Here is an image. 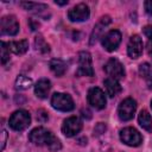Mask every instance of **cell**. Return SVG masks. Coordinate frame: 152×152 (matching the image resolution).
<instances>
[{"mask_svg":"<svg viewBox=\"0 0 152 152\" xmlns=\"http://www.w3.org/2000/svg\"><path fill=\"white\" fill-rule=\"evenodd\" d=\"M51 89V82L48 78H40L34 86V94L39 99H46Z\"/></svg>","mask_w":152,"mask_h":152,"instance_id":"cell-15","label":"cell"},{"mask_svg":"<svg viewBox=\"0 0 152 152\" xmlns=\"http://www.w3.org/2000/svg\"><path fill=\"white\" fill-rule=\"evenodd\" d=\"M104 131H106V125H104V124H102V122H100V124H97V126L94 128V134L99 135V134L103 133Z\"/></svg>","mask_w":152,"mask_h":152,"instance_id":"cell-24","label":"cell"},{"mask_svg":"<svg viewBox=\"0 0 152 152\" xmlns=\"http://www.w3.org/2000/svg\"><path fill=\"white\" fill-rule=\"evenodd\" d=\"M55 4H56V5H61V6H63V5H66V4H68V0H64V1L56 0V1H55Z\"/></svg>","mask_w":152,"mask_h":152,"instance_id":"cell-30","label":"cell"},{"mask_svg":"<svg viewBox=\"0 0 152 152\" xmlns=\"http://www.w3.org/2000/svg\"><path fill=\"white\" fill-rule=\"evenodd\" d=\"M34 48L40 53H46L50 51V45L45 42V39L42 36H37L34 38Z\"/></svg>","mask_w":152,"mask_h":152,"instance_id":"cell-22","label":"cell"},{"mask_svg":"<svg viewBox=\"0 0 152 152\" xmlns=\"http://www.w3.org/2000/svg\"><path fill=\"white\" fill-rule=\"evenodd\" d=\"M6 140H7V132H6V129H2L1 131V150L5 148Z\"/></svg>","mask_w":152,"mask_h":152,"instance_id":"cell-27","label":"cell"},{"mask_svg":"<svg viewBox=\"0 0 152 152\" xmlns=\"http://www.w3.org/2000/svg\"><path fill=\"white\" fill-rule=\"evenodd\" d=\"M31 124V115L27 110L25 109H19L15 110L8 120V125L12 129L21 132L24 129H26Z\"/></svg>","mask_w":152,"mask_h":152,"instance_id":"cell-2","label":"cell"},{"mask_svg":"<svg viewBox=\"0 0 152 152\" xmlns=\"http://www.w3.org/2000/svg\"><path fill=\"white\" fill-rule=\"evenodd\" d=\"M138 121L139 125L147 132H152V118L150 115V113L146 109L140 110L139 116H138Z\"/></svg>","mask_w":152,"mask_h":152,"instance_id":"cell-19","label":"cell"},{"mask_svg":"<svg viewBox=\"0 0 152 152\" xmlns=\"http://www.w3.org/2000/svg\"><path fill=\"white\" fill-rule=\"evenodd\" d=\"M51 106L61 112H70L75 108L72 97L64 93H55L51 97Z\"/></svg>","mask_w":152,"mask_h":152,"instance_id":"cell-3","label":"cell"},{"mask_svg":"<svg viewBox=\"0 0 152 152\" xmlns=\"http://www.w3.org/2000/svg\"><path fill=\"white\" fill-rule=\"evenodd\" d=\"M0 31L1 34L15 36L19 32V23L15 15H5L0 20Z\"/></svg>","mask_w":152,"mask_h":152,"instance_id":"cell-11","label":"cell"},{"mask_svg":"<svg viewBox=\"0 0 152 152\" xmlns=\"http://www.w3.org/2000/svg\"><path fill=\"white\" fill-rule=\"evenodd\" d=\"M110 17L109 15H103L100 20H99V23L94 26V30H93V32H91V34H90V45H93L96 40H97V38H100V36L102 34V32H103V30H104V27L108 25V24H110Z\"/></svg>","mask_w":152,"mask_h":152,"instance_id":"cell-14","label":"cell"},{"mask_svg":"<svg viewBox=\"0 0 152 152\" xmlns=\"http://www.w3.org/2000/svg\"><path fill=\"white\" fill-rule=\"evenodd\" d=\"M90 15V10L88 7V5L81 2L76 6H74L72 8L69 10L68 12V19L70 21H74V23H78V21H84V20H88Z\"/></svg>","mask_w":152,"mask_h":152,"instance_id":"cell-9","label":"cell"},{"mask_svg":"<svg viewBox=\"0 0 152 152\" xmlns=\"http://www.w3.org/2000/svg\"><path fill=\"white\" fill-rule=\"evenodd\" d=\"M50 69L56 76L61 77L66 71V64H65L64 61H62L59 58H53V59L50 61Z\"/></svg>","mask_w":152,"mask_h":152,"instance_id":"cell-18","label":"cell"},{"mask_svg":"<svg viewBox=\"0 0 152 152\" xmlns=\"http://www.w3.org/2000/svg\"><path fill=\"white\" fill-rule=\"evenodd\" d=\"M142 49H144V45H142V40H141L140 36L133 34L129 38L128 44H127V55L131 58L137 59V58H139L141 56Z\"/></svg>","mask_w":152,"mask_h":152,"instance_id":"cell-13","label":"cell"},{"mask_svg":"<svg viewBox=\"0 0 152 152\" xmlns=\"http://www.w3.org/2000/svg\"><path fill=\"white\" fill-rule=\"evenodd\" d=\"M139 74L146 81L148 88H152V65L150 63H141L139 66Z\"/></svg>","mask_w":152,"mask_h":152,"instance_id":"cell-20","label":"cell"},{"mask_svg":"<svg viewBox=\"0 0 152 152\" xmlns=\"http://www.w3.org/2000/svg\"><path fill=\"white\" fill-rule=\"evenodd\" d=\"M1 63L2 64H6L7 61H10V48H8V44L5 43V42H1Z\"/></svg>","mask_w":152,"mask_h":152,"instance_id":"cell-23","label":"cell"},{"mask_svg":"<svg viewBox=\"0 0 152 152\" xmlns=\"http://www.w3.org/2000/svg\"><path fill=\"white\" fill-rule=\"evenodd\" d=\"M76 76H94L91 55L88 51H81L78 53V69Z\"/></svg>","mask_w":152,"mask_h":152,"instance_id":"cell-5","label":"cell"},{"mask_svg":"<svg viewBox=\"0 0 152 152\" xmlns=\"http://www.w3.org/2000/svg\"><path fill=\"white\" fill-rule=\"evenodd\" d=\"M120 139L124 144L132 146V147L139 146L142 142L141 134L134 127H125L124 129H121L120 131Z\"/></svg>","mask_w":152,"mask_h":152,"instance_id":"cell-6","label":"cell"},{"mask_svg":"<svg viewBox=\"0 0 152 152\" xmlns=\"http://www.w3.org/2000/svg\"><path fill=\"white\" fill-rule=\"evenodd\" d=\"M87 100H88V103L96 109H103L106 107V102H107L104 93L102 91V89H100L97 87H93L88 90Z\"/></svg>","mask_w":152,"mask_h":152,"instance_id":"cell-7","label":"cell"},{"mask_svg":"<svg viewBox=\"0 0 152 152\" xmlns=\"http://www.w3.org/2000/svg\"><path fill=\"white\" fill-rule=\"evenodd\" d=\"M37 120H38V121H42V122L46 121V120H48V114H46L43 109L38 110V113H37Z\"/></svg>","mask_w":152,"mask_h":152,"instance_id":"cell-25","label":"cell"},{"mask_svg":"<svg viewBox=\"0 0 152 152\" xmlns=\"http://www.w3.org/2000/svg\"><path fill=\"white\" fill-rule=\"evenodd\" d=\"M102 46L104 48V50H107L108 52H113L115 51L120 43H121V33L118 30H112L109 32H107L103 37H102Z\"/></svg>","mask_w":152,"mask_h":152,"instance_id":"cell-10","label":"cell"},{"mask_svg":"<svg viewBox=\"0 0 152 152\" xmlns=\"http://www.w3.org/2000/svg\"><path fill=\"white\" fill-rule=\"evenodd\" d=\"M144 34L148 38V40H152V26H145L144 27Z\"/></svg>","mask_w":152,"mask_h":152,"instance_id":"cell-28","label":"cell"},{"mask_svg":"<svg viewBox=\"0 0 152 152\" xmlns=\"http://www.w3.org/2000/svg\"><path fill=\"white\" fill-rule=\"evenodd\" d=\"M28 139L31 142L38 146H46L50 151L56 152L62 148V144L57 137H55L50 131L44 127H36L33 128L30 134Z\"/></svg>","mask_w":152,"mask_h":152,"instance_id":"cell-1","label":"cell"},{"mask_svg":"<svg viewBox=\"0 0 152 152\" xmlns=\"http://www.w3.org/2000/svg\"><path fill=\"white\" fill-rule=\"evenodd\" d=\"M103 84H104V87H106V91H107V94L109 95V97H115V96H116L119 93H121V90H122V88H121L119 81H116V80H114V78H110V77L106 78L104 82H103Z\"/></svg>","mask_w":152,"mask_h":152,"instance_id":"cell-16","label":"cell"},{"mask_svg":"<svg viewBox=\"0 0 152 152\" xmlns=\"http://www.w3.org/2000/svg\"><path fill=\"white\" fill-rule=\"evenodd\" d=\"M104 71L110 78H114L116 81L122 80L125 77V68L121 64V62L116 58H110L104 65Z\"/></svg>","mask_w":152,"mask_h":152,"instance_id":"cell-8","label":"cell"},{"mask_svg":"<svg viewBox=\"0 0 152 152\" xmlns=\"http://www.w3.org/2000/svg\"><path fill=\"white\" fill-rule=\"evenodd\" d=\"M144 6H145V11H146V13H147L150 17H152V0H147V1H145Z\"/></svg>","mask_w":152,"mask_h":152,"instance_id":"cell-26","label":"cell"},{"mask_svg":"<svg viewBox=\"0 0 152 152\" xmlns=\"http://www.w3.org/2000/svg\"><path fill=\"white\" fill-rule=\"evenodd\" d=\"M32 86V80L28 78L27 76L19 75L15 80V88L19 90H26Z\"/></svg>","mask_w":152,"mask_h":152,"instance_id":"cell-21","label":"cell"},{"mask_svg":"<svg viewBox=\"0 0 152 152\" xmlns=\"http://www.w3.org/2000/svg\"><path fill=\"white\" fill-rule=\"evenodd\" d=\"M137 110V102L132 97L122 100L118 107V116L121 121H129L133 119Z\"/></svg>","mask_w":152,"mask_h":152,"instance_id":"cell-4","label":"cell"},{"mask_svg":"<svg viewBox=\"0 0 152 152\" xmlns=\"http://www.w3.org/2000/svg\"><path fill=\"white\" fill-rule=\"evenodd\" d=\"M151 108H152V100H151Z\"/></svg>","mask_w":152,"mask_h":152,"instance_id":"cell-31","label":"cell"},{"mask_svg":"<svg viewBox=\"0 0 152 152\" xmlns=\"http://www.w3.org/2000/svg\"><path fill=\"white\" fill-rule=\"evenodd\" d=\"M10 51H12L15 55H24L28 50V42L26 39L23 40H15V42H10L7 43Z\"/></svg>","mask_w":152,"mask_h":152,"instance_id":"cell-17","label":"cell"},{"mask_svg":"<svg viewBox=\"0 0 152 152\" xmlns=\"http://www.w3.org/2000/svg\"><path fill=\"white\" fill-rule=\"evenodd\" d=\"M81 129H82V121L77 116H70L63 121L62 132L68 138L76 135Z\"/></svg>","mask_w":152,"mask_h":152,"instance_id":"cell-12","label":"cell"},{"mask_svg":"<svg viewBox=\"0 0 152 152\" xmlns=\"http://www.w3.org/2000/svg\"><path fill=\"white\" fill-rule=\"evenodd\" d=\"M28 23H30V25H31V30H33V31H34L36 28H38V26H39V23H34L33 19H30Z\"/></svg>","mask_w":152,"mask_h":152,"instance_id":"cell-29","label":"cell"}]
</instances>
